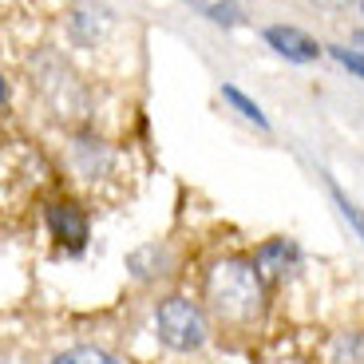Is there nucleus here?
<instances>
[{"label":"nucleus","mask_w":364,"mask_h":364,"mask_svg":"<svg viewBox=\"0 0 364 364\" xmlns=\"http://www.w3.org/2000/svg\"><path fill=\"white\" fill-rule=\"evenodd\" d=\"M265 44H269L277 55L293 60V64H313V60L321 55L317 40L305 36V32H301V28H293V24H273V28H265Z\"/></svg>","instance_id":"obj_5"},{"label":"nucleus","mask_w":364,"mask_h":364,"mask_svg":"<svg viewBox=\"0 0 364 364\" xmlns=\"http://www.w3.org/2000/svg\"><path fill=\"white\" fill-rule=\"evenodd\" d=\"M103 28H107V16H103V9H75L72 12V40L80 48H95L103 36Z\"/></svg>","instance_id":"obj_6"},{"label":"nucleus","mask_w":364,"mask_h":364,"mask_svg":"<svg viewBox=\"0 0 364 364\" xmlns=\"http://www.w3.org/2000/svg\"><path fill=\"white\" fill-rule=\"evenodd\" d=\"M328 55H333L341 68H348L353 75H360V80H364V52H356V48H337V44H333V48H328Z\"/></svg>","instance_id":"obj_12"},{"label":"nucleus","mask_w":364,"mask_h":364,"mask_svg":"<svg viewBox=\"0 0 364 364\" xmlns=\"http://www.w3.org/2000/svg\"><path fill=\"white\" fill-rule=\"evenodd\" d=\"M0 364H20V360H12V356H0Z\"/></svg>","instance_id":"obj_16"},{"label":"nucleus","mask_w":364,"mask_h":364,"mask_svg":"<svg viewBox=\"0 0 364 364\" xmlns=\"http://www.w3.org/2000/svg\"><path fill=\"white\" fill-rule=\"evenodd\" d=\"M202 12H206L214 24H222V28L242 24V9H237L234 0H214V4H202Z\"/></svg>","instance_id":"obj_11"},{"label":"nucleus","mask_w":364,"mask_h":364,"mask_svg":"<svg viewBox=\"0 0 364 364\" xmlns=\"http://www.w3.org/2000/svg\"><path fill=\"white\" fill-rule=\"evenodd\" d=\"M222 95H226V100H230V103H234V107H237V111H242V115H246V119H250V123H254V127H262V131H269V119H265V111H262V107H257V103H254V100H250L246 91H237V87H234V83H226V87H222Z\"/></svg>","instance_id":"obj_9"},{"label":"nucleus","mask_w":364,"mask_h":364,"mask_svg":"<svg viewBox=\"0 0 364 364\" xmlns=\"http://www.w3.org/2000/svg\"><path fill=\"white\" fill-rule=\"evenodd\" d=\"M44 222H48V234H52V242L64 254H83L91 242V218H87V210L80 206L75 198H55L48 202L44 210Z\"/></svg>","instance_id":"obj_3"},{"label":"nucleus","mask_w":364,"mask_h":364,"mask_svg":"<svg viewBox=\"0 0 364 364\" xmlns=\"http://www.w3.org/2000/svg\"><path fill=\"white\" fill-rule=\"evenodd\" d=\"M356 44H364V32H356Z\"/></svg>","instance_id":"obj_17"},{"label":"nucleus","mask_w":364,"mask_h":364,"mask_svg":"<svg viewBox=\"0 0 364 364\" xmlns=\"http://www.w3.org/2000/svg\"><path fill=\"white\" fill-rule=\"evenodd\" d=\"M48 364H123L115 353L107 348H95V345H80V348H68V353L52 356Z\"/></svg>","instance_id":"obj_8"},{"label":"nucleus","mask_w":364,"mask_h":364,"mask_svg":"<svg viewBox=\"0 0 364 364\" xmlns=\"http://www.w3.org/2000/svg\"><path fill=\"white\" fill-rule=\"evenodd\" d=\"M155 337L163 341L171 353H198L210 341V317L198 301L182 297V293H171V297L155 301Z\"/></svg>","instance_id":"obj_2"},{"label":"nucleus","mask_w":364,"mask_h":364,"mask_svg":"<svg viewBox=\"0 0 364 364\" xmlns=\"http://www.w3.org/2000/svg\"><path fill=\"white\" fill-rule=\"evenodd\" d=\"M328 191H333V202H337V206H341V214H345V222H348V226L356 230V237H360V242H364V210L356 206V202L348 198V194L341 191V186H333V182H328Z\"/></svg>","instance_id":"obj_10"},{"label":"nucleus","mask_w":364,"mask_h":364,"mask_svg":"<svg viewBox=\"0 0 364 364\" xmlns=\"http://www.w3.org/2000/svg\"><path fill=\"white\" fill-rule=\"evenodd\" d=\"M309 4H317V9H325V12H341V9H348V4H356V0H309Z\"/></svg>","instance_id":"obj_14"},{"label":"nucleus","mask_w":364,"mask_h":364,"mask_svg":"<svg viewBox=\"0 0 364 364\" xmlns=\"http://www.w3.org/2000/svg\"><path fill=\"white\" fill-rule=\"evenodd\" d=\"M360 9H364V0H360Z\"/></svg>","instance_id":"obj_18"},{"label":"nucleus","mask_w":364,"mask_h":364,"mask_svg":"<svg viewBox=\"0 0 364 364\" xmlns=\"http://www.w3.org/2000/svg\"><path fill=\"white\" fill-rule=\"evenodd\" d=\"M254 269H257V277L265 282V289L269 285H277L285 277V273L297 265V246L293 242H285V237H273V242H262V246L254 250Z\"/></svg>","instance_id":"obj_4"},{"label":"nucleus","mask_w":364,"mask_h":364,"mask_svg":"<svg viewBox=\"0 0 364 364\" xmlns=\"http://www.w3.org/2000/svg\"><path fill=\"white\" fill-rule=\"evenodd\" d=\"M328 364H364V328H348L328 341Z\"/></svg>","instance_id":"obj_7"},{"label":"nucleus","mask_w":364,"mask_h":364,"mask_svg":"<svg viewBox=\"0 0 364 364\" xmlns=\"http://www.w3.org/2000/svg\"><path fill=\"white\" fill-rule=\"evenodd\" d=\"M265 282L250 257H218L202 282V309L226 328H254L265 317Z\"/></svg>","instance_id":"obj_1"},{"label":"nucleus","mask_w":364,"mask_h":364,"mask_svg":"<svg viewBox=\"0 0 364 364\" xmlns=\"http://www.w3.org/2000/svg\"><path fill=\"white\" fill-rule=\"evenodd\" d=\"M9 100V83H4V75H0V103Z\"/></svg>","instance_id":"obj_15"},{"label":"nucleus","mask_w":364,"mask_h":364,"mask_svg":"<svg viewBox=\"0 0 364 364\" xmlns=\"http://www.w3.org/2000/svg\"><path fill=\"white\" fill-rule=\"evenodd\" d=\"M262 364H305V360H301V356L293 353L289 345H277V353H265Z\"/></svg>","instance_id":"obj_13"}]
</instances>
